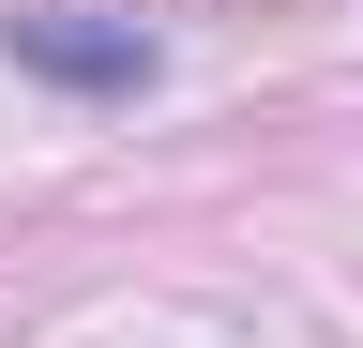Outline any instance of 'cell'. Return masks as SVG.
Segmentation results:
<instances>
[{
	"mask_svg": "<svg viewBox=\"0 0 363 348\" xmlns=\"http://www.w3.org/2000/svg\"><path fill=\"white\" fill-rule=\"evenodd\" d=\"M0 46H16V76H45V91H91V106L152 91V61H167L136 16H91V0H16V16H0Z\"/></svg>",
	"mask_w": 363,
	"mask_h": 348,
	"instance_id": "cell-1",
	"label": "cell"
}]
</instances>
